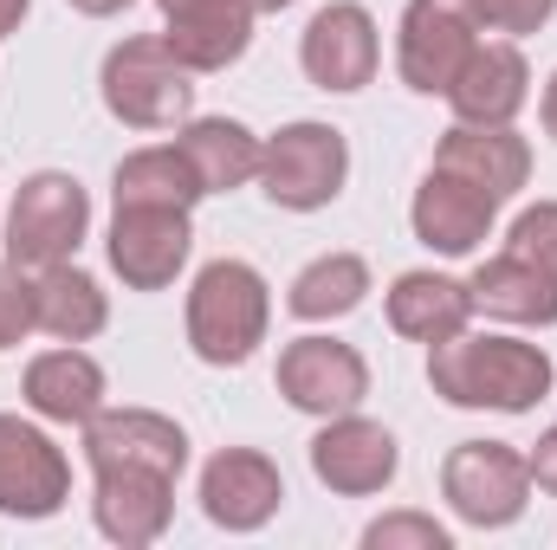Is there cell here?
Masks as SVG:
<instances>
[{"label":"cell","instance_id":"4dcf8cb0","mask_svg":"<svg viewBox=\"0 0 557 550\" xmlns=\"http://www.w3.org/2000/svg\"><path fill=\"white\" fill-rule=\"evenodd\" d=\"M525 466H532V486H539V492H552V499H557V421L545 427V434H539V447L525 453Z\"/></svg>","mask_w":557,"mask_h":550},{"label":"cell","instance_id":"ac0fdd59","mask_svg":"<svg viewBox=\"0 0 557 550\" xmlns=\"http://www.w3.org/2000/svg\"><path fill=\"white\" fill-rule=\"evenodd\" d=\"M91 518L111 545H156L175 518V479L169 473H143V466H104L98 473V499Z\"/></svg>","mask_w":557,"mask_h":550},{"label":"cell","instance_id":"7c38bea8","mask_svg":"<svg viewBox=\"0 0 557 550\" xmlns=\"http://www.w3.org/2000/svg\"><path fill=\"white\" fill-rule=\"evenodd\" d=\"M188 247H195V227H188V208H117L111 214V273L124 278L131 291H162L175 285V273L188 266Z\"/></svg>","mask_w":557,"mask_h":550},{"label":"cell","instance_id":"e575fe53","mask_svg":"<svg viewBox=\"0 0 557 550\" xmlns=\"http://www.w3.org/2000/svg\"><path fill=\"white\" fill-rule=\"evenodd\" d=\"M247 7H253V20H260V13H278V7H292V0H247Z\"/></svg>","mask_w":557,"mask_h":550},{"label":"cell","instance_id":"83f0119b","mask_svg":"<svg viewBox=\"0 0 557 550\" xmlns=\"http://www.w3.org/2000/svg\"><path fill=\"white\" fill-rule=\"evenodd\" d=\"M26 330H39V311H33V273L0 260V350H13Z\"/></svg>","mask_w":557,"mask_h":550},{"label":"cell","instance_id":"cb8c5ba5","mask_svg":"<svg viewBox=\"0 0 557 550\" xmlns=\"http://www.w3.org/2000/svg\"><path fill=\"white\" fill-rule=\"evenodd\" d=\"M33 311H39V330L59 337V343H85L111 324V298L91 273H78L72 260L33 273Z\"/></svg>","mask_w":557,"mask_h":550},{"label":"cell","instance_id":"3957f363","mask_svg":"<svg viewBox=\"0 0 557 550\" xmlns=\"http://www.w3.org/2000/svg\"><path fill=\"white\" fill-rule=\"evenodd\" d=\"M104 111L131 130H175L195 117V72L162 46V33H143L104 52Z\"/></svg>","mask_w":557,"mask_h":550},{"label":"cell","instance_id":"e0dca14e","mask_svg":"<svg viewBox=\"0 0 557 550\" xmlns=\"http://www.w3.org/2000/svg\"><path fill=\"white\" fill-rule=\"evenodd\" d=\"M434 168L486 188L493 201H512L532 182V142L519 137L512 124H454L434 142Z\"/></svg>","mask_w":557,"mask_h":550},{"label":"cell","instance_id":"f546056e","mask_svg":"<svg viewBox=\"0 0 557 550\" xmlns=\"http://www.w3.org/2000/svg\"><path fill=\"white\" fill-rule=\"evenodd\" d=\"M473 7H480V26L486 33H512V39L539 33L557 13V0H473Z\"/></svg>","mask_w":557,"mask_h":550},{"label":"cell","instance_id":"7a4b0ae2","mask_svg":"<svg viewBox=\"0 0 557 550\" xmlns=\"http://www.w3.org/2000/svg\"><path fill=\"white\" fill-rule=\"evenodd\" d=\"M273 324V291L247 260H208L188 285V350L214 370H240Z\"/></svg>","mask_w":557,"mask_h":550},{"label":"cell","instance_id":"d6986e66","mask_svg":"<svg viewBox=\"0 0 557 550\" xmlns=\"http://www.w3.org/2000/svg\"><path fill=\"white\" fill-rule=\"evenodd\" d=\"M162 46L201 78V72H227L247 59L253 46V13L240 0H195V7H175L162 13Z\"/></svg>","mask_w":557,"mask_h":550},{"label":"cell","instance_id":"277c9868","mask_svg":"<svg viewBox=\"0 0 557 550\" xmlns=\"http://www.w3.org/2000/svg\"><path fill=\"white\" fill-rule=\"evenodd\" d=\"M85 227H91V195L78 188V175H65V168H39V175H26V182L13 188V208H7V234H0V247H7L13 266L46 273V266H59V260L78 253Z\"/></svg>","mask_w":557,"mask_h":550},{"label":"cell","instance_id":"6da1fadb","mask_svg":"<svg viewBox=\"0 0 557 550\" xmlns=\"http://www.w3.org/2000/svg\"><path fill=\"white\" fill-rule=\"evenodd\" d=\"M428 383L447 409H499L525 414L552 396V357L525 337L493 330H454L447 343H428Z\"/></svg>","mask_w":557,"mask_h":550},{"label":"cell","instance_id":"30bf717a","mask_svg":"<svg viewBox=\"0 0 557 550\" xmlns=\"http://www.w3.org/2000/svg\"><path fill=\"white\" fill-rule=\"evenodd\" d=\"M298 65L318 91H363L383 65V39H376L370 7H357V0L318 7L305 39H298Z\"/></svg>","mask_w":557,"mask_h":550},{"label":"cell","instance_id":"4fadbf2b","mask_svg":"<svg viewBox=\"0 0 557 550\" xmlns=\"http://www.w3.org/2000/svg\"><path fill=\"white\" fill-rule=\"evenodd\" d=\"M285 505V479L260 447H221L201 466V512L221 532H260Z\"/></svg>","mask_w":557,"mask_h":550},{"label":"cell","instance_id":"7402d4cb","mask_svg":"<svg viewBox=\"0 0 557 550\" xmlns=\"http://www.w3.org/2000/svg\"><path fill=\"white\" fill-rule=\"evenodd\" d=\"M473 324V291L467 278L447 273H403L389 285V330L409 343H447L454 330Z\"/></svg>","mask_w":557,"mask_h":550},{"label":"cell","instance_id":"ba28073f","mask_svg":"<svg viewBox=\"0 0 557 550\" xmlns=\"http://www.w3.org/2000/svg\"><path fill=\"white\" fill-rule=\"evenodd\" d=\"M72 499V460L59 440L20 414H0V512L7 518H52Z\"/></svg>","mask_w":557,"mask_h":550},{"label":"cell","instance_id":"484cf974","mask_svg":"<svg viewBox=\"0 0 557 550\" xmlns=\"http://www.w3.org/2000/svg\"><path fill=\"white\" fill-rule=\"evenodd\" d=\"M363 298H370V266L357 253H324V260H311L292 278L285 311L305 317V324H331V317H350Z\"/></svg>","mask_w":557,"mask_h":550},{"label":"cell","instance_id":"2e32d148","mask_svg":"<svg viewBox=\"0 0 557 550\" xmlns=\"http://www.w3.org/2000/svg\"><path fill=\"white\" fill-rule=\"evenodd\" d=\"M454 124H512L532 104V65L512 39H480L460 65V78L447 85Z\"/></svg>","mask_w":557,"mask_h":550},{"label":"cell","instance_id":"836d02e7","mask_svg":"<svg viewBox=\"0 0 557 550\" xmlns=\"http://www.w3.org/2000/svg\"><path fill=\"white\" fill-rule=\"evenodd\" d=\"M545 137H557V72H552V85H545Z\"/></svg>","mask_w":557,"mask_h":550},{"label":"cell","instance_id":"5b68a950","mask_svg":"<svg viewBox=\"0 0 557 550\" xmlns=\"http://www.w3.org/2000/svg\"><path fill=\"white\" fill-rule=\"evenodd\" d=\"M344 175H350V142L331 124H285L273 137H260V188L267 201L285 214H318L344 195Z\"/></svg>","mask_w":557,"mask_h":550},{"label":"cell","instance_id":"8992f818","mask_svg":"<svg viewBox=\"0 0 557 550\" xmlns=\"http://www.w3.org/2000/svg\"><path fill=\"white\" fill-rule=\"evenodd\" d=\"M441 499L473 532L519 525L525 499H532V466H525V453L512 440H460L441 460Z\"/></svg>","mask_w":557,"mask_h":550},{"label":"cell","instance_id":"9a60e30c","mask_svg":"<svg viewBox=\"0 0 557 550\" xmlns=\"http://www.w3.org/2000/svg\"><path fill=\"white\" fill-rule=\"evenodd\" d=\"M493 214H499V201H493L486 188L447 175V168H428L421 188H416V201H409L416 240L428 247V253H447V260L480 253V240L493 234Z\"/></svg>","mask_w":557,"mask_h":550},{"label":"cell","instance_id":"1f68e13d","mask_svg":"<svg viewBox=\"0 0 557 550\" xmlns=\"http://www.w3.org/2000/svg\"><path fill=\"white\" fill-rule=\"evenodd\" d=\"M72 13H85V20H111V13H124L131 0H65Z\"/></svg>","mask_w":557,"mask_h":550},{"label":"cell","instance_id":"603a6c76","mask_svg":"<svg viewBox=\"0 0 557 550\" xmlns=\"http://www.w3.org/2000/svg\"><path fill=\"white\" fill-rule=\"evenodd\" d=\"M175 149L188 155L201 195H234L260 175V137L240 124V117H188Z\"/></svg>","mask_w":557,"mask_h":550},{"label":"cell","instance_id":"ffe728a7","mask_svg":"<svg viewBox=\"0 0 557 550\" xmlns=\"http://www.w3.org/2000/svg\"><path fill=\"white\" fill-rule=\"evenodd\" d=\"M20 396L39 421H59V427H85L91 414L104 409V370L98 357H85L78 343L65 350H39L20 376Z\"/></svg>","mask_w":557,"mask_h":550},{"label":"cell","instance_id":"52a82bcc","mask_svg":"<svg viewBox=\"0 0 557 550\" xmlns=\"http://www.w3.org/2000/svg\"><path fill=\"white\" fill-rule=\"evenodd\" d=\"M480 7L473 0H409L403 7V33H396V72L421 98H447V85L460 78L467 52L480 46Z\"/></svg>","mask_w":557,"mask_h":550},{"label":"cell","instance_id":"4316f807","mask_svg":"<svg viewBox=\"0 0 557 550\" xmlns=\"http://www.w3.org/2000/svg\"><path fill=\"white\" fill-rule=\"evenodd\" d=\"M363 545L370 550H447V525H434L428 512H389V518H376L370 532H363Z\"/></svg>","mask_w":557,"mask_h":550},{"label":"cell","instance_id":"d4e9b609","mask_svg":"<svg viewBox=\"0 0 557 550\" xmlns=\"http://www.w3.org/2000/svg\"><path fill=\"white\" fill-rule=\"evenodd\" d=\"M111 201L117 208H195L201 182H195V168H188V155L175 142H149V149H131L117 162Z\"/></svg>","mask_w":557,"mask_h":550},{"label":"cell","instance_id":"f1b7e54d","mask_svg":"<svg viewBox=\"0 0 557 550\" xmlns=\"http://www.w3.org/2000/svg\"><path fill=\"white\" fill-rule=\"evenodd\" d=\"M512 253L539 260L545 273H557V201H539L512 221Z\"/></svg>","mask_w":557,"mask_h":550},{"label":"cell","instance_id":"44dd1931","mask_svg":"<svg viewBox=\"0 0 557 550\" xmlns=\"http://www.w3.org/2000/svg\"><path fill=\"white\" fill-rule=\"evenodd\" d=\"M467 291H473V311H486L499 324H532V330L557 324V273H545L539 260H525L512 247L480 260Z\"/></svg>","mask_w":557,"mask_h":550},{"label":"cell","instance_id":"5bb4252c","mask_svg":"<svg viewBox=\"0 0 557 550\" xmlns=\"http://www.w3.org/2000/svg\"><path fill=\"white\" fill-rule=\"evenodd\" d=\"M85 460H91V473H104V466H143V473L182 479L188 434L156 409H98L85 421Z\"/></svg>","mask_w":557,"mask_h":550},{"label":"cell","instance_id":"d6a6232c","mask_svg":"<svg viewBox=\"0 0 557 550\" xmlns=\"http://www.w3.org/2000/svg\"><path fill=\"white\" fill-rule=\"evenodd\" d=\"M26 7H33V0H0V39H7V33H20Z\"/></svg>","mask_w":557,"mask_h":550},{"label":"cell","instance_id":"9c48e42d","mask_svg":"<svg viewBox=\"0 0 557 550\" xmlns=\"http://www.w3.org/2000/svg\"><path fill=\"white\" fill-rule=\"evenodd\" d=\"M278 396L298 414H350L370 396V363L357 357V343H337V337H292L278 350Z\"/></svg>","mask_w":557,"mask_h":550},{"label":"cell","instance_id":"8fae6325","mask_svg":"<svg viewBox=\"0 0 557 550\" xmlns=\"http://www.w3.org/2000/svg\"><path fill=\"white\" fill-rule=\"evenodd\" d=\"M396 466H403L396 434H389L383 421H363L357 409L331 414V421L311 434V473H318V486H331V492H344V499L383 492V486L396 479Z\"/></svg>","mask_w":557,"mask_h":550}]
</instances>
